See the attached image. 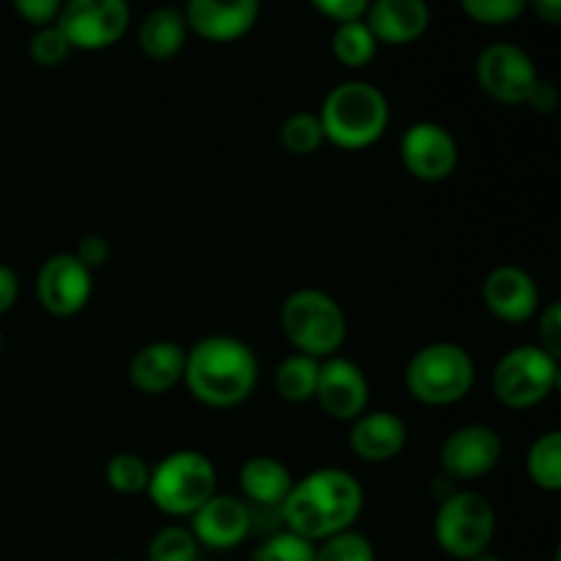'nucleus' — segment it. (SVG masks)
Returning <instances> with one entry per match:
<instances>
[{
	"mask_svg": "<svg viewBox=\"0 0 561 561\" xmlns=\"http://www.w3.org/2000/svg\"><path fill=\"white\" fill-rule=\"evenodd\" d=\"M362 507L365 493L356 477L327 466L294 482L279 513L288 531L310 542H323L340 531H348Z\"/></svg>",
	"mask_w": 561,
	"mask_h": 561,
	"instance_id": "f257e3e1",
	"label": "nucleus"
},
{
	"mask_svg": "<svg viewBox=\"0 0 561 561\" xmlns=\"http://www.w3.org/2000/svg\"><path fill=\"white\" fill-rule=\"evenodd\" d=\"M184 383L203 405L233 409L255 392L257 359L239 337L214 334L186 351Z\"/></svg>",
	"mask_w": 561,
	"mask_h": 561,
	"instance_id": "f03ea898",
	"label": "nucleus"
},
{
	"mask_svg": "<svg viewBox=\"0 0 561 561\" xmlns=\"http://www.w3.org/2000/svg\"><path fill=\"white\" fill-rule=\"evenodd\" d=\"M323 137L343 151L376 146L389 126V102L376 85L362 80L340 82L318 113Z\"/></svg>",
	"mask_w": 561,
	"mask_h": 561,
	"instance_id": "7ed1b4c3",
	"label": "nucleus"
},
{
	"mask_svg": "<svg viewBox=\"0 0 561 561\" xmlns=\"http://www.w3.org/2000/svg\"><path fill=\"white\" fill-rule=\"evenodd\" d=\"M279 323L296 354L323 362L343 348L348 321L337 301L316 288H301L285 299Z\"/></svg>",
	"mask_w": 561,
	"mask_h": 561,
	"instance_id": "20e7f679",
	"label": "nucleus"
},
{
	"mask_svg": "<svg viewBox=\"0 0 561 561\" xmlns=\"http://www.w3.org/2000/svg\"><path fill=\"white\" fill-rule=\"evenodd\" d=\"M146 493L153 507L170 518H190L217 493V469L208 455L197 449H179L151 466Z\"/></svg>",
	"mask_w": 561,
	"mask_h": 561,
	"instance_id": "39448f33",
	"label": "nucleus"
},
{
	"mask_svg": "<svg viewBox=\"0 0 561 561\" xmlns=\"http://www.w3.org/2000/svg\"><path fill=\"white\" fill-rule=\"evenodd\" d=\"M474 362L458 343H431L411 356L405 387L425 405L460 403L474 387Z\"/></svg>",
	"mask_w": 561,
	"mask_h": 561,
	"instance_id": "423d86ee",
	"label": "nucleus"
},
{
	"mask_svg": "<svg viewBox=\"0 0 561 561\" xmlns=\"http://www.w3.org/2000/svg\"><path fill=\"white\" fill-rule=\"evenodd\" d=\"M433 531L447 557L469 561L491 546L496 535V510L482 493L460 491L438 507Z\"/></svg>",
	"mask_w": 561,
	"mask_h": 561,
	"instance_id": "0eeeda50",
	"label": "nucleus"
},
{
	"mask_svg": "<svg viewBox=\"0 0 561 561\" xmlns=\"http://www.w3.org/2000/svg\"><path fill=\"white\" fill-rule=\"evenodd\" d=\"M559 383V359L540 345H518L499 359L493 394L507 409H535L551 398Z\"/></svg>",
	"mask_w": 561,
	"mask_h": 561,
	"instance_id": "6e6552de",
	"label": "nucleus"
},
{
	"mask_svg": "<svg viewBox=\"0 0 561 561\" xmlns=\"http://www.w3.org/2000/svg\"><path fill=\"white\" fill-rule=\"evenodd\" d=\"M129 22V0H64L55 25L71 49L96 53L121 42Z\"/></svg>",
	"mask_w": 561,
	"mask_h": 561,
	"instance_id": "1a4fd4ad",
	"label": "nucleus"
},
{
	"mask_svg": "<svg viewBox=\"0 0 561 561\" xmlns=\"http://www.w3.org/2000/svg\"><path fill=\"white\" fill-rule=\"evenodd\" d=\"M477 82L493 102L529 104L540 77L526 49L518 44L496 42L477 58Z\"/></svg>",
	"mask_w": 561,
	"mask_h": 561,
	"instance_id": "9d476101",
	"label": "nucleus"
},
{
	"mask_svg": "<svg viewBox=\"0 0 561 561\" xmlns=\"http://www.w3.org/2000/svg\"><path fill=\"white\" fill-rule=\"evenodd\" d=\"M458 140L442 124L416 121L400 137V162L416 181L425 184L447 181L458 170Z\"/></svg>",
	"mask_w": 561,
	"mask_h": 561,
	"instance_id": "9b49d317",
	"label": "nucleus"
},
{
	"mask_svg": "<svg viewBox=\"0 0 561 561\" xmlns=\"http://www.w3.org/2000/svg\"><path fill=\"white\" fill-rule=\"evenodd\" d=\"M36 294L49 316H77L91 301L93 272L77 261L75 252H60V255L47 257L38 268Z\"/></svg>",
	"mask_w": 561,
	"mask_h": 561,
	"instance_id": "f8f14e48",
	"label": "nucleus"
},
{
	"mask_svg": "<svg viewBox=\"0 0 561 561\" xmlns=\"http://www.w3.org/2000/svg\"><path fill=\"white\" fill-rule=\"evenodd\" d=\"M323 414L340 422H354L367 411L370 400V383L365 370L345 356H329L318 367L316 398Z\"/></svg>",
	"mask_w": 561,
	"mask_h": 561,
	"instance_id": "ddd939ff",
	"label": "nucleus"
},
{
	"mask_svg": "<svg viewBox=\"0 0 561 561\" xmlns=\"http://www.w3.org/2000/svg\"><path fill=\"white\" fill-rule=\"evenodd\" d=\"M504 455V442L491 425H463L442 444V469L455 480H480L491 474Z\"/></svg>",
	"mask_w": 561,
	"mask_h": 561,
	"instance_id": "4468645a",
	"label": "nucleus"
},
{
	"mask_svg": "<svg viewBox=\"0 0 561 561\" xmlns=\"http://www.w3.org/2000/svg\"><path fill=\"white\" fill-rule=\"evenodd\" d=\"M261 16V0H186L184 20L195 36L214 44L244 38Z\"/></svg>",
	"mask_w": 561,
	"mask_h": 561,
	"instance_id": "2eb2a0df",
	"label": "nucleus"
},
{
	"mask_svg": "<svg viewBox=\"0 0 561 561\" xmlns=\"http://www.w3.org/2000/svg\"><path fill=\"white\" fill-rule=\"evenodd\" d=\"M190 518V531L197 546H206L211 551H230V548L241 546L252 529L250 507L239 499L222 496V493H214Z\"/></svg>",
	"mask_w": 561,
	"mask_h": 561,
	"instance_id": "dca6fc26",
	"label": "nucleus"
},
{
	"mask_svg": "<svg viewBox=\"0 0 561 561\" xmlns=\"http://www.w3.org/2000/svg\"><path fill=\"white\" fill-rule=\"evenodd\" d=\"M482 299L491 316L504 323H526L540 310V290L529 272L518 266L493 268L482 285Z\"/></svg>",
	"mask_w": 561,
	"mask_h": 561,
	"instance_id": "f3484780",
	"label": "nucleus"
},
{
	"mask_svg": "<svg viewBox=\"0 0 561 561\" xmlns=\"http://www.w3.org/2000/svg\"><path fill=\"white\" fill-rule=\"evenodd\" d=\"M362 20L378 44L403 47L425 36L431 27V5L425 0H370Z\"/></svg>",
	"mask_w": 561,
	"mask_h": 561,
	"instance_id": "a211bd4d",
	"label": "nucleus"
},
{
	"mask_svg": "<svg viewBox=\"0 0 561 561\" xmlns=\"http://www.w3.org/2000/svg\"><path fill=\"white\" fill-rule=\"evenodd\" d=\"M351 453L365 463H387L409 444V427L394 411H365L351 427Z\"/></svg>",
	"mask_w": 561,
	"mask_h": 561,
	"instance_id": "6ab92c4d",
	"label": "nucleus"
},
{
	"mask_svg": "<svg viewBox=\"0 0 561 561\" xmlns=\"http://www.w3.org/2000/svg\"><path fill=\"white\" fill-rule=\"evenodd\" d=\"M186 351L173 340H153L142 345L129 362V381L142 394H164L184 381Z\"/></svg>",
	"mask_w": 561,
	"mask_h": 561,
	"instance_id": "aec40b11",
	"label": "nucleus"
},
{
	"mask_svg": "<svg viewBox=\"0 0 561 561\" xmlns=\"http://www.w3.org/2000/svg\"><path fill=\"white\" fill-rule=\"evenodd\" d=\"M239 485L250 502L261 504V507H283L290 488H294V477L283 460L257 455L241 466Z\"/></svg>",
	"mask_w": 561,
	"mask_h": 561,
	"instance_id": "412c9836",
	"label": "nucleus"
},
{
	"mask_svg": "<svg viewBox=\"0 0 561 561\" xmlns=\"http://www.w3.org/2000/svg\"><path fill=\"white\" fill-rule=\"evenodd\" d=\"M186 33L190 27H186L184 11L175 5H162L140 22L137 44H140L142 55H148L151 60H170L184 49Z\"/></svg>",
	"mask_w": 561,
	"mask_h": 561,
	"instance_id": "4be33fe9",
	"label": "nucleus"
},
{
	"mask_svg": "<svg viewBox=\"0 0 561 561\" xmlns=\"http://www.w3.org/2000/svg\"><path fill=\"white\" fill-rule=\"evenodd\" d=\"M526 474L548 493L561 491V433L548 431L537 438L526 455Z\"/></svg>",
	"mask_w": 561,
	"mask_h": 561,
	"instance_id": "5701e85b",
	"label": "nucleus"
},
{
	"mask_svg": "<svg viewBox=\"0 0 561 561\" xmlns=\"http://www.w3.org/2000/svg\"><path fill=\"white\" fill-rule=\"evenodd\" d=\"M318 367H321V362L305 354L283 359V365L277 367V376H274L279 398L288 400V403H307V400L316 398Z\"/></svg>",
	"mask_w": 561,
	"mask_h": 561,
	"instance_id": "b1692460",
	"label": "nucleus"
},
{
	"mask_svg": "<svg viewBox=\"0 0 561 561\" xmlns=\"http://www.w3.org/2000/svg\"><path fill=\"white\" fill-rule=\"evenodd\" d=\"M332 53L337 64L348 66V69H362V66L373 64V58H376L378 42L370 27L365 25V20L343 22L332 36Z\"/></svg>",
	"mask_w": 561,
	"mask_h": 561,
	"instance_id": "393cba45",
	"label": "nucleus"
},
{
	"mask_svg": "<svg viewBox=\"0 0 561 561\" xmlns=\"http://www.w3.org/2000/svg\"><path fill=\"white\" fill-rule=\"evenodd\" d=\"M104 477L115 493L137 496V493H146L148 480H151V466L137 453H115L104 466Z\"/></svg>",
	"mask_w": 561,
	"mask_h": 561,
	"instance_id": "a878e982",
	"label": "nucleus"
},
{
	"mask_svg": "<svg viewBox=\"0 0 561 561\" xmlns=\"http://www.w3.org/2000/svg\"><path fill=\"white\" fill-rule=\"evenodd\" d=\"M279 142L294 157H310L327 142V137L316 113H294L279 129Z\"/></svg>",
	"mask_w": 561,
	"mask_h": 561,
	"instance_id": "bb28decb",
	"label": "nucleus"
},
{
	"mask_svg": "<svg viewBox=\"0 0 561 561\" xmlns=\"http://www.w3.org/2000/svg\"><path fill=\"white\" fill-rule=\"evenodd\" d=\"M197 540L184 526H164L148 546V561H197Z\"/></svg>",
	"mask_w": 561,
	"mask_h": 561,
	"instance_id": "cd10ccee",
	"label": "nucleus"
},
{
	"mask_svg": "<svg viewBox=\"0 0 561 561\" xmlns=\"http://www.w3.org/2000/svg\"><path fill=\"white\" fill-rule=\"evenodd\" d=\"M316 561H376L373 542L359 531H340L316 548Z\"/></svg>",
	"mask_w": 561,
	"mask_h": 561,
	"instance_id": "c85d7f7f",
	"label": "nucleus"
},
{
	"mask_svg": "<svg viewBox=\"0 0 561 561\" xmlns=\"http://www.w3.org/2000/svg\"><path fill=\"white\" fill-rule=\"evenodd\" d=\"M252 561H316V542L285 529L261 542Z\"/></svg>",
	"mask_w": 561,
	"mask_h": 561,
	"instance_id": "c756f323",
	"label": "nucleus"
},
{
	"mask_svg": "<svg viewBox=\"0 0 561 561\" xmlns=\"http://www.w3.org/2000/svg\"><path fill=\"white\" fill-rule=\"evenodd\" d=\"M27 53H31L33 64H38L42 69H55V66L66 64V58L71 55V44L66 42V36L53 22V25H44L33 33Z\"/></svg>",
	"mask_w": 561,
	"mask_h": 561,
	"instance_id": "7c9ffc66",
	"label": "nucleus"
},
{
	"mask_svg": "<svg viewBox=\"0 0 561 561\" xmlns=\"http://www.w3.org/2000/svg\"><path fill=\"white\" fill-rule=\"evenodd\" d=\"M460 5L480 25H510L526 11V0H460Z\"/></svg>",
	"mask_w": 561,
	"mask_h": 561,
	"instance_id": "2f4dec72",
	"label": "nucleus"
},
{
	"mask_svg": "<svg viewBox=\"0 0 561 561\" xmlns=\"http://www.w3.org/2000/svg\"><path fill=\"white\" fill-rule=\"evenodd\" d=\"M11 5H14V11L25 22L44 27L58 20V11L64 5V0H11Z\"/></svg>",
	"mask_w": 561,
	"mask_h": 561,
	"instance_id": "473e14b6",
	"label": "nucleus"
},
{
	"mask_svg": "<svg viewBox=\"0 0 561 561\" xmlns=\"http://www.w3.org/2000/svg\"><path fill=\"white\" fill-rule=\"evenodd\" d=\"M310 3L316 5V11H321L323 16H329V20H334L337 25H343V22L362 20L367 5H370V0H310Z\"/></svg>",
	"mask_w": 561,
	"mask_h": 561,
	"instance_id": "72a5a7b5",
	"label": "nucleus"
},
{
	"mask_svg": "<svg viewBox=\"0 0 561 561\" xmlns=\"http://www.w3.org/2000/svg\"><path fill=\"white\" fill-rule=\"evenodd\" d=\"M540 348L551 356H561V305L551 301L540 316Z\"/></svg>",
	"mask_w": 561,
	"mask_h": 561,
	"instance_id": "f704fd0d",
	"label": "nucleus"
},
{
	"mask_svg": "<svg viewBox=\"0 0 561 561\" xmlns=\"http://www.w3.org/2000/svg\"><path fill=\"white\" fill-rule=\"evenodd\" d=\"M77 261L82 263V266H88L93 272V268L104 266V263L110 261V241L104 239V236L99 233H91L85 236V239L77 244Z\"/></svg>",
	"mask_w": 561,
	"mask_h": 561,
	"instance_id": "c9c22d12",
	"label": "nucleus"
},
{
	"mask_svg": "<svg viewBox=\"0 0 561 561\" xmlns=\"http://www.w3.org/2000/svg\"><path fill=\"white\" fill-rule=\"evenodd\" d=\"M20 299V277L11 266L0 263V316L9 312Z\"/></svg>",
	"mask_w": 561,
	"mask_h": 561,
	"instance_id": "e433bc0d",
	"label": "nucleus"
},
{
	"mask_svg": "<svg viewBox=\"0 0 561 561\" xmlns=\"http://www.w3.org/2000/svg\"><path fill=\"white\" fill-rule=\"evenodd\" d=\"M531 107L537 110V113H553L559 104V93H557V85H551V82H537L535 93H531L529 99Z\"/></svg>",
	"mask_w": 561,
	"mask_h": 561,
	"instance_id": "4c0bfd02",
	"label": "nucleus"
},
{
	"mask_svg": "<svg viewBox=\"0 0 561 561\" xmlns=\"http://www.w3.org/2000/svg\"><path fill=\"white\" fill-rule=\"evenodd\" d=\"M526 9L535 11L548 25H559L561 22V0H526Z\"/></svg>",
	"mask_w": 561,
	"mask_h": 561,
	"instance_id": "58836bf2",
	"label": "nucleus"
},
{
	"mask_svg": "<svg viewBox=\"0 0 561 561\" xmlns=\"http://www.w3.org/2000/svg\"><path fill=\"white\" fill-rule=\"evenodd\" d=\"M469 561H504V559H499V557H493V553H480V557H474V559H469Z\"/></svg>",
	"mask_w": 561,
	"mask_h": 561,
	"instance_id": "ea45409f",
	"label": "nucleus"
},
{
	"mask_svg": "<svg viewBox=\"0 0 561 561\" xmlns=\"http://www.w3.org/2000/svg\"><path fill=\"white\" fill-rule=\"evenodd\" d=\"M0 348H3V337H0Z\"/></svg>",
	"mask_w": 561,
	"mask_h": 561,
	"instance_id": "a19ab883",
	"label": "nucleus"
}]
</instances>
